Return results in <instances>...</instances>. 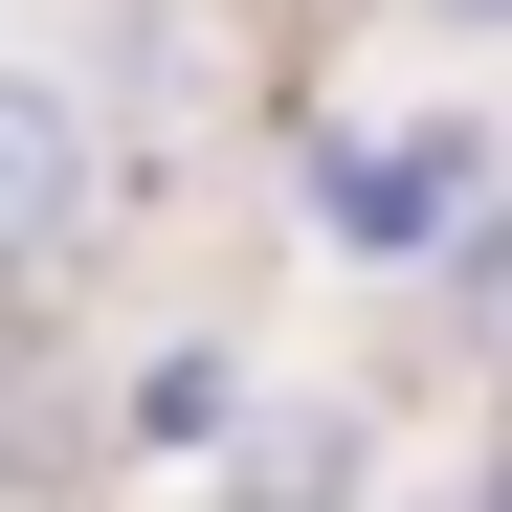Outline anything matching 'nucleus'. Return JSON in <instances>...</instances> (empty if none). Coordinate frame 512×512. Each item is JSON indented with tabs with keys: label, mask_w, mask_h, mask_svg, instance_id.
I'll use <instances>...</instances> for the list:
<instances>
[{
	"label": "nucleus",
	"mask_w": 512,
	"mask_h": 512,
	"mask_svg": "<svg viewBox=\"0 0 512 512\" xmlns=\"http://www.w3.org/2000/svg\"><path fill=\"white\" fill-rule=\"evenodd\" d=\"M67 223H90V112L45 67H0V268H45Z\"/></svg>",
	"instance_id": "nucleus-1"
},
{
	"label": "nucleus",
	"mask_w": 512,
	"mask_h": 512,
	"mask_svg": "<svg viewBox=\"0 0 512 512\" xmlns=\"http://www.w3.org/2000/svg\"><path fill=\"white\" fill-rule=\"evenodd\" d=\"M468 134H334V245H446Z\"/></svg>",
	"instance_id": "nucleus-2"
},
{
	"label": "nucleus",
	"mask_w": 512,
	"mask_h": 512,
	"mask_svg": "<svg viewBox=\"0 0 512 512\" xmlns=\"http://www.w3.org/2000/svg\"><path fill=\"white\" fill-rule=\"evenodd\" d=\"M468 312H490V334H512V201H490V223H468Z\"/></svg>",
	"instance_id": "nucleus-3"
},
{
	"label": "nucleus",
	"mask_w": 512,
	"mask_h": 512,
	"mask_svg": "<svg viewBox=\"0 0 512 512\" xmlns=\"http://www.w3.org/2000/svg\"><path fill=\"white\" fill-rule=\"evenodd\" d=\"M446 23H512V0H446Z\"/></svg>",
	"instance_id": "nucleus-4"
}]
</instances>
